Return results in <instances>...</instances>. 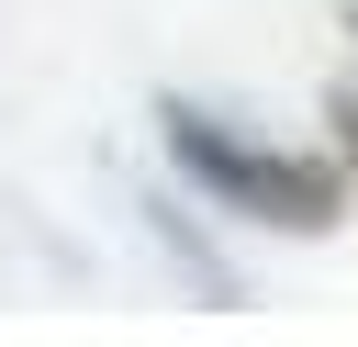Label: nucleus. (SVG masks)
Here are the masks:
<instances>
[{
    "label": "nucleus",
    "mask_w": 358,
    "mask_h": 347,
    "mask_svg": "<svg viewBox=\"0 0 358 347\" xmlns=\"http://www.w3.org/2000/svg\"><path fill=\"white\" fill-rule=\"evenodd\" d=\"M157 134H168V168L235 224H280V235H336L347 224V168L313 157V146H268L235 112H201V101H157Z\"/></svg>",
    "instance_id": "f257e3e1"
},
{
    "label": "nucleus",
    "mask_w": 358,
    "mask_h": 347,
    "mask_svg": "<svg viewBox=\"0 0 358 347\" xmlns=\"http://www.w3.org/2000/svg\"><path fill=\"white\" fill-rule=\"evenodd\" d=\"M324 123H336V168L358 179V90H336V101H324Z\"/></svg>",
    "instance_id": "f03ea898"
}]
</instances>
